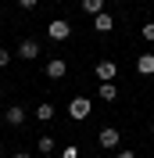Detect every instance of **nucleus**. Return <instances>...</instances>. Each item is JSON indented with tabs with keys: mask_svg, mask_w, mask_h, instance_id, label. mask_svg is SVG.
Listing matches in <instances>:
<instances>
[{
	"mask_svg": "<svg viewBox=\"0 0 154 158\" xmlns=\"http://www.w3.org/2000/svg\"><path fill=\"white\" fill-rule=\"evenodd\" d=\"M68 115L75 118V122H86V118L93 115V101L90 97H72L68 101Z\"/></svg>",
	"mask_w": 154,
	"mask_h": 158,
	"instance_id": "f257e3e1",
	"label": "nucleus"
},
{
	"mask_svg": "<svg viewBox=\"0 0 154 158\" xmlns=\"http://www.w3.org/2000/svg\"><path fill=\"white\" fill-rule=\"evenodd\" d=\"M47 36H50V40H58V43H61V40H68V36H72V25H68L65 18H54V22L47 25Z\"/></svg>",
	"mask_w": 154,
	"mask_h": 158,
	"instance_id": "f03ea898",
	"label": "nucleus"
},
{
	"mask_svg": "<svg viewBox=\"0 0 154 158\" xmlns=\"http://www.w3.org/2000/svg\"><path fill=\"white\" fill-rule=\"evenodd\" d=\"M97 140H100V148H107V151H115L118 144H122V133H118L115 126H104V129H100V137H97Z\"/></svg>",
	"mask_w": 154,
	"mask_h": 158,
	"instance_id": "7ed1b4c3",
	"label": "nucleus"
},
{
	"mask_svg": "<svg viewBox=\"0 0 154 158\" xmlns=\"http://www.w3.org/2000/svg\"><path fill=\"white\" fill-rule=\"evenodd\" d=\"M115 76H118V65L115 61H97V79H100V83H115Z\"/></svg>",
	"mask_w": 154,
	"mask_h": 158,
	"instance_id": "20e7f679",
	"label": "nucleus"
},
{
	"mask_svg": "<svg viewBox=\"0 0 154 158\" xmlns=\"http://www.w3.org/2000/svg\"><path fill=\"white\" fill-rule=\"evenodd\" d=\"M25 108H22V104H11L7 111H4V126H25Z\"/></svg>",
	"mask_w": 154,
	"mask_h": 158,
	"instance_id": "39448f33",
	"label": "nucleus"
},
{
	"mask_svg": "<svg viewBox=\"0 0 154 158\" xmlns=\"http://www.w3.org/2000/svg\"><path fill=\"white\" fill-rule=\"evenodd\" d=\"M18 58L36 61V58H39V43H36V40H22V43H18Z\"/></svg>",
	"mask_w": 154,
	"mask_h": 158,
	"instance_id": "423d86ee",
	"label": "nucleus"
},
{
	"mask_svg": "<svg viewBox=\"0 0 154 158\" xmlns=\"http://www.w3.org/2000/svg\"><path fill=\"white\" fill-rule=\"evenodd\" d=\"M43 72H47V79H65L68 65H65L61 58H54V61H47V69H43Z\"/></svg>",
	"mask_w": 154,
	"mask_h": 158,
	"instance_id": "0eeeda50",
	"label": "nucleus"
},
{
	"mask_svg": "<svg viewBox=\"0 0 154 158\" xmlns=\"http://www.w3.org/2000/svg\"><path fill=\"white\" fill-rule=\"evenodd\" d=\"M93 29H97V32H111V29H115V18H111L107 11H100V15L93 18Z\"/></svg>",
	"mask_w": 154,
	"mask_h": 158,
	"instance_id": "6e6552de",
	"label": "nucleus"
},
{
	"mask_svg": "<svg viewBox=\"0 0 154 158\" xmlns=\"http://www.w3.org/2000/svg\"><path fill=\"white\" fill-rule=\"evenodd\" d=\"M136 72L140 76H154V54H140L136 58Z\"/></svg>",
	"mask_w": 154,
	"mask_h": 158,
	"instance_id": "1a4fd4ad",
	"label": "nucleus"
},
{
	"mask_svg": "<svg viewBox=\"0 0 154 158\" xmlns=\"http://www.w3.org/2000/svg\"><path fill=\"white\" fill-rule=\"evenodd\" d=\"M36 118L39 122H50V118H54V104H50V101H39L36 104Z\"/></svg>",
	"mask_w": 154,
	"mask_h": 158,
	"instance_id": "9d476101",
	"label": "nucleus"
},
{
	"mask_svg": "<svg viewBox=\"0 0 154 158\" xmlns=\"http://www.w3.org/2000/svg\"><path fill=\"white\" fill-rule=\"evenodd\" d=\"M79 4H83V11H86V15H100V11H104V0H79Z\"/></svg>",
	"mask_w": 154,
	"mask_h": 158,
	"instance_id": "9b49d317",
	"label": "nucleus"
},
{
	"mask_svg": "<svg viewBox=\"0 0 154 158\" xmlns=\"http://www.w3.org/2000/svg\"><path fill=\"white\" fill-rule=\"evenodd\" d=\"M100 97L115 104V101H118V90H115V83H100Z\"/></svg>",
	"mask_w": 154,
	"mask_h": 158,
	"instance_id": "f8f14e48",
	"label": "nucleus"
},
{
	"mask_svg": "<svg viewBox=\"0 0 154 158\" xmlns=\"http://www.w3.org/2000/svg\"><path fill=\"white\" fill-rule=\"evenodd\" d=\"M39 155H50V151H54V137H39Z\"/></svg>",
	"mask_w": 154,
	"mask_h": 158,
	"instance_id": "ddd939ff",
	"label": "nucleus"
},
{
	"mask_svg": "<svg viewBox=\"0 0 154 158\" xmlns=\"http://www.w3.org/2000/svg\"><path fill=\"white\" fill-rule=\"evenodd\" d=\"M61 158H79V148H75V144H68V148L61 151Z\"/></svg>",
	"mask_w": 154,
	"mask_h": 158,
	"instance_id": "4468645a",
	"label": "nucleus"
},
{
	"mask_svg": "<svg viewBox=\"0 0 154 158\" xmlns=\"http://www.w3.org/2000/svg\"><path fill=\"white\" fill-rule=\"evenodd\" d=\"M144 40H154V22H144Z\"/></svg>",
	"mask_w": 154,
	"mask_h": 158,
	"instance_id": "2eb2a0df",
	"label": "nucleus"
},
{
	"mask_svg": "<svg viewBox=\"0 0 154 158\" xmlns=\"http://www.w3.org/2000/svg\"><path fill=\"white\" fill-rule=\"evenodd\" d=\"M7 61H11V54H7V50H4V47H0V69H4Z\"/></svg>",
	"mask_w": 154,
	"mask_h": 158,
	"instance_id": "dca6fc26",
	"label": "nucleus"
},
{
	"mask_svg": "<svg viewBox=\"0 0 154 158\" xmlns=\"http://www.w3.org/2000/svg\"><path fill=\"white\" fill-rule=\"evenodd\" d=\"M36 4H39V0H18V7H25V11H29V7H36Z\"/></svg>",
	"mask_w": 154,
	"mask_h": 158,
	"instance_id": "f3484780",
	"label": "nucleus"
},
{
	"mask_svg": "<svg viewBox=\"0 0 154 158\" xmlns=\"http://www.w3.org/2000/svg\"><path fill=\"white\" fill-rule=\"evenodd\" d=\"M115 158H136V151H125V148H122V151H118Z\"/></svg>",
	"mask_w": 154,
	"mask_h": 158,
	"instance_id": "a211bd4d",
	"label": "nucleus"
},
{
	"mask_svg": "<svg viewBox=\"0 0 154 158\" xmlns=\"http://www.w3.org/2000/svg\"><path fill=\"white\" fill-rule=\"evenodd\" d=\"M11 158H29V155H11Z\"/></svg>",
	"mask_w": 154,
	"mask_h": 158,
	"instance_id": "6ab92c4d",
	"label": "nucleus"
},
{
	"mask_svg": "<svg viewBox=\"0 0 154 158\" xmlns=\"http://www.w3.org/2000/svg\"><path fill=\"white\" fill-rule=\"evenodd\" d=\"M151 133H154V122H151Z\"/></svg>",
	"mask_w": 154,
	"mask_h": 158,
	"instance_id": "aec40b11",
	"label": "nucleus"
},
{
	"mask_svg": "<svg viewBox=\"0 0 154 158\" xmlns=\"http://www.w3.org/2000/svg\"><path fill=\"white\" fill-rule=\"evenodd\" d=\"M0 158H4V151H0Z\"/></svg>",
	"mask_w": 154,
	"mask_h": 158,
	"instance_id": "412c9836",
	"label": "nucleus"
}]
</instances>
